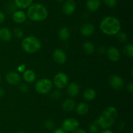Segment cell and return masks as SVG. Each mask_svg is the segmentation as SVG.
<instances>
[{"mask_svg": "<svg viewBox=\"0 0 133 133\" xmlns=\"http://www.w3.org/2000/svg\"><path fill=\"white\" fill-rule=\"evenodd\" d=\"M118 110L115 107L110 106L105 108L96 120L99 127L103 129H109L111 127L118 117Z\"/></svg>", "mask_w": 133, "mask_h": 133, "instance_id": "cell-1", "label": "cell"}, {"mask_svg": "<svg viewBox=\"0 0 133 133\" xmlns=\"http://www.w3.org/2000/svg\"><path fill=\"white\" fill-rule=\"evenodd\" d=\"M101 31L107 35H116L120 31L121 23L119 20L114 16L105 17L99 24Z\"/></svg>", "mask_w": 133, "mask_h": 133, "instance_id": "cell-2", "label": "cell"}, {"mask_svg": "<svg viewBox=\"0 0 133 133\" xmlns=\"http://www.w3.org/2000/svg\"><path fill=\"white\" fill-rule=\"evenodd\" d=\"M27 17L33 22H42L48 16V10L44 5L40 3L32 4L27 8Z\"/></svg>", "mask_w": 133, "mask_h": 133, "instance_id": "cell-3", "label": "cell"}, {"mask_svg": "<svg viewBox=\"0 0 133 133\" xmlns=\"http://www.w3.org/2000/svg\"><path fill=\"white\" fill-rule=\"evenodd\" d=\"M22 47L25 52L28 53H35L38 52L42 47L40 39L35 36H28L23 39Z\"/></svg>", "mask_w": 133, "mask_h": 133, "instance_id": "cell-4", "label": "cell"}, {"mask_svg": "<svg viewBox=\"0 0 133 133\" xmlns=\"http://www.w3.org/2000/svg\"><path fill=\"white\" fill-rule=\"evenodd\" d=\"M53 85V82L48 78H42L36 83L35 89L39 94L46 95L51 91Z\"/></svg>", "mask_w": 133, "mask_h": 133, "instance_id": "cell-5", "label": "cell"}, {"mask_svg": "<svg viewBox=\"0 0 133 133\" xmlns=\"http://www.w3.org/2000/svg\"><path fill=\"white\" fill-rule=\"evenodd\" d=\"M68 82L69 78L67 74L62 72H60L55 76L53 84H54V86L58 89H62L68 86Z\"/></svg>", "mask_w": 133, "mask_h": 133, "instance_id": "cell-6", "label": "cell"}, {"mask_svg": "<svg viewBox=\"0 0 133 133\" xmlns=\"http://www.w3.org/2000/svg\"><path fill=\"white\" fill-rule=\"evenodd\" d=\"M79 126V122L74 117H68L64 120L62 124V128L66 132H73Z\"/></svg>", "mask_w": 133, "mask_h": 133, "instance_id": "cell-7", "label": "cell"}, {"mask_svg": "<svg viewBox=\"0 0 133 133\" xmlns=\"http://www.w3.org/2000/svg\"><path fill=\"white\" fill-rule=\"evenodd\" d=\"M109 84L116 90H120L124 86V80L119 76L113 74L109 77Z\"/></svg>", "mask_w": 133, "mask_h": 133, "instance_id": "cell-8", "label": "cell"}, {"mask_svg": "<svg viewBox=\"0 0 133 133\" xmlns=\"http://www.w3.org/2000/svg\"><path fill=\"white\" fill-rule=\"evenodd\" d=\"M53 61L58 65H62L65 63L67 59V55L64 50L61 48L56 49L53 53Z\"/></svg>", "mask_w": 133, "mask_h": 133, "instance_id": "cell-9", "label": "cell"}, {"mask_svg": "<svg viewBox=\"0 0 133 133\" xmlns=\"http://www.w3.org/2000/svg\"><path fill=\"white\" fill-rule=\"evenodd\" d=\"M76 9V3L74 0H66L62 5V12L67 16L73 14Z\"/></svg>", "mask_w": 133, "mask_h": 133, "instance_id": "cell-10", "label": "cell"}, {"mask_svg": "<svg viewBox=\"0 0 133 133\" xmlns=\"http://www.w3.org/2000/svg\"><path fill=\"white\" fill-rule=\"evenodd\" d=\"M5 80L9 84L16 86L20 82L21 77L19 73H18L17 72L10 71L6 74Z\"/></svg>", "mask_w": 133, "mask_h": 133, "instance_id": "cell-11", "label": "cell"}, {"mask_svg": "<svg viewBox=\"0 0 133 133\" xmlns=\"http://www.w3.org/2000/svg\"><path fill=\"white\" fill-rule=\"evenodd\" d=\"M108 58L112 61L116 62L119 61L121 57V53L119 49L115 46H110L107 51Z\"/></svg>", "mask_w": 133, "mask_h": 133, "instance_id": "cell-12", "label": "cell"}, {"mask_svg": "<svg viewBox=\"0 0 133 133\" xmlns=\"http://www.w3.org/2000/svg\"><path fill=\"white\" fill-rule=\"evenodd\" d=\"M95 27L92 23H84L80 28V33L84 37H90L94 33Z\"/></svg>", "mask_w": 133, "mask_h": 133, "instance_id": "cell-13", "label": "cell"}, {"mask_svg": "<svg viewBox=\"0 0 133 133\" xmlns=\"http://www.w3.org/2000/svg\"><path fill=\"white\" fill-rule=\"evenodd\" d=\"M66 87H67L68 94L71 97H75V96H77L78 94L79 93L80 87L76 82H70Z\"/></svg>", "mask_w": 133, "mask_h": 133, "instance_id": "cell-14", "label": "cell"}, {"mask_svg": "<svg viewBox=\"0 0 133 133\" xmlns=\"http://www.w3.org/2000/svg\"><path fill=\"white\" fill-rule=\"evenodd\" d=\"M27 19V15L23 10H16L12 14V20L17 23H22L25 22Z\"/></svg>", "mask_w": 133, "mask_h": 133, "instance_id": "cell-15", "label": "cell"}, {"mask_svg": "<svg viewBox=\"0 0 133 133\" xmlns=\"http://www.w3.org/2000/svg\"><path fill=\"white\" fill-rule=\"evenodd\" d=\"M23 78L24 80L27 83H32L36 80V73L31 69H26L23 71Z\"/></svg>", "mask_w": 133, "mask_h": 133, "instance_id": "cell-16", "label": "cell"}, {"mask_svg": "<svg viewBox=\"0 0 133 133\" xmlns=\"http://www.w3.org/2000/svg\"><path fill=\"white\" fill-rule=\"evenodd\" d=\"M12 38V33L7 27L0 29V39L3 42H9Z\"/></svg>", "mask_w": 133, "mask_h": 133, "instance_id": "cell-17", "label": "cell"}, {"mask_svg": "<svg viewBox=\"0 0 133 133\" xmlns=\"http://www.w3.org/2000/svg\"><path fill=\"white\" fill-rule=\"evenodd\" d=\"M101 0H87L86 6L90 11L94 12L98 10L101 6Z\"/></svg>", "mask_w": 133, "mask_h": 133, "instance_id": "cell-18", "label": "cell"}, {"mask_svg": "<svg viewBox=\"0 0 133 133\" xmlns=\"http://www.w3.org/2000/svg\"><path fill=\"white\" fill-rule=\"evenodd\" d=\"M76 106L75 101L72 99H68L62 103V108L66 112H71Z\"/></svg>", "mask_w": 133, "mask_h": 133, "instance_id": "cell-19", "label": "cell"}, {"mask_svg": "<svg viewBox=\"0 0 133 133\" xmlns=\"http://www.w3.org/2000/svg\"><path fill=\"white\" fill-rule=\"evenodd\" d=\"M71 35V32L68 27H63L59 29L58 32V38L61 40H67Z\"/></svg>", "mask_w": 133, "mask_h": 133, "instance_id": "cell-20", "label": "cell"}, {"mask_svg": "<svg viewBox=\"0 0 133 133\" xmlns=\"http://www.w3.org/2000/svg\"><path fill=\"white\" fill-rule=\"evenodd\" d=\"M89 110V107L87 103L82 102L78 104V105L76 107V111L77 113L79 115V116H84V115L87 114Z\"/></svg>", "mask_w": 133, "mask_h": 133, "instance_id": "cell-21", "label": "cell"}, {"mask_svg": "<svg viewBox=\"0 0 133 133\" xmlns=\"http://www.w3.org/2000/svg\"><path fill=\"white\" fill-rule=\"evenodd\" d=\"M83 96L86 100L90 101L96 97V92L94 89L88 88L83 93Z\"/></svg>", "mask_w": 133, "mask_h": 133, "instance_id": "cell-22", "label": "cell"}, {"mask_svg": "<svg viewBox=\"0 0 133 133\" xmlns=\"http://www.w3.org/2000/svg\"><path fill=\"white\" fill-rule=\"evenodd\" d=\"M33 0H14V3L19 9H27L32 4Z\"/></svg>", "mask_w": 133, "mask_h": 133, "instance_id": "cell-23", "label": "cell"}, {"mask_svg": "<svg viewBox=\"0 0 133 133\" xmlns=\"http://www.w3.org/2000/svg\"><path fill=\"white\" fill-rule=\"evenodd\" d=\"M84 52L87 54H92L95 52V45L93 43L90 41H87L84 43L83 45Z\"/></svg>", "mask_w": 133, "mask_h": 133, "instance_id": "cell-24", "label": "cell"}, {"mask_svg": "<svg viewBox=\"0 0 133 133\" xmlns=\"http://www.w3.org/2000/svg\"><path fill=\"white\" fill-rule=\"evenodd\" d=\"M99 128V126L96 120L91 123L89 125V130L91 133H98Z\"/></svg>", "mask_w": 133, "mask_h": 133, "instance_id": "cell-25", "label": "cell"}, {"mask_svg": "<svg viewBox=\"0 0 133 133\" xmlns=\"http://www.w3.org/2000/svg\"><path fill=\"white\" fill-rule=\"evenodd\" d=\"M124 53L129 57L132 58L133 57V44H128L125 46L124 48Z\"/></svg>", "mask_w": 133, "mask_h": 133, "instance_id": "cell-26", "label": "cell"}, {"mask_svg": "<svg viewBox=\"0 0 133 133\" xmlns=\"http://www.w3.org/2000/svg\"><path fill=\"white\" fill-rule=\"evenodd\" d=\"M117 39H118V40H119L120 43H125V42L127 41L128 37H127V35L125 33L120 32V31H119V32L117 34Z\"/></svg>", "mask_w": 133, "mask_h": 133, "instance_id": "cell-27", "label": "cell"}, {"mask_svg": "<svg viewBox=\"0 0 133 133\" xmlns=\"http://www.w3.org/2000/svg\"><path fill=\"white\" fill-rule=\"evenodd\" d=\"M103 3L109 8L115 7L118 3L117 0H103Z\"/></svg>", "mask_w": 133, "mask_h": 133, "instance_id": "cell-28", "label": "cell"}, {"mask_svg": "<svg viewBox=\"0 0 133 133\" xmlns=\"http://www.w3.org/2000/svg\"><path fill=\"white\" fill-rule=\"evenodd\" d=\"M44 126L48 130H51V129H54L55 126V123L51 119H48L44 122Z\"/></svg>", "mask_w": 133, "mask_h": 133, "instance_id": "cell-29", "label": "cell"}, {"mask_svg": "<svg viewBox=\"0 0 133 133\" xmlns=\"http://www.w3.org/2000/svg\"><path fill=\"white\" fill-rule=\"evenodd\" d=\"M14 33L15 35V36L17 38H22L23 37V30L22 29L19 27H16V28L14 29Z\"/></svg>", "mask_w": 133, "mask_h": 133, "instance_id": "cell-30", "label": "cell"}, {"mask_svg": "<svg viewBox=\"0 0 133 133\" xmlns=\"http://www.w3.org/2000/svg\"><path fill=\"white\" fill-rule=\"evenodd\" d=\"M61 96V93L58 90H56L54 91L53 93H51V94L50 95L51 98L52 99H54V100H57L60 98V96Z\"/></svg>", "mask_w": 133, "mask_h": 133, "instance_id": "cell-31", "label": "cell"}, {"mask_svg": "<svg viewBox=\"0 0 133 133\" xmlns=\"http://www.w3.org/2000/svg\"><path fill=\"white\" fill-rule=\"evenodd\" d=\"M19 90L23 93H27L28 91V86L26 84H22L19 86Z\"/></svg>", "mask_w": 133, "mask_h": 133, "instance_id": "cell-32", "label": "cell"}, {"mask_svg": "<svg viewBox=\"0 0 133 133\" xmlns=\"http://www.w3.org/2000/svg\"><path fill=\"white\" fill-rule=\"evenodd\" d=\"M5 14L2 11H0V24L3 23L5 20Z\"/></svg>", "mask_w": 133, "mask_h": 133, "instance_id": "cell-33", "label": "cell"}, {"mask_svg": "<svg viewBox=\"0 0 133 133\" xmlns=\"http://www.w3.org/2000/svg\"><path fill=\"white\" fill-rule=\"evenodd\" d=\"M127 91H129L131 93H132L133 92V83L132 82H130V83H128L127 86Z\"/></svg>", "mask_w": 133, "mask_h": 133, "instance_id": "cell-34", "label": "cell"}, {"mask_svg": "<svg viewBox=\"0 0 133 133\" xmlns=\"http://www.w3.org/2000/svg\"><path fill=\"white\" fill-rule=\"evenodd\" d=\"M53 133H67L62 128H57L53 130Z\"/></svg>", "mask_w": 133, "mask_h": 133, "instance_id": "cell-35", "label": "cell"}, {"mask_svg": "<svg viewBox=\"0 0 133 133\" xmlns=\"http://www.w3.org/2000/svg\"><path fill=\"white\" fill-rule=\"evenodd\" d=\"M25 70V65L24 64H22V65L18 66V70L19 72H23Z\"/></svg>", "mask_w": 133, "mask_h": 133, "instance_id": "cell-36", "label": "cell"}, {"mask_svg": "<svg viewBox=\"0 0 133 133\" xmlns=\"http://www.w3.org/2000/svg\"><path fill=\"white\" fill-rule=\"evenodd\" d=\"M71 133H87L84 129H77L76 130H75L74 131L71 132Z\"/></svg>", "mask_w": 133, "mask_h": 133, "instance_id": "cell-37", "label": "cell"}, {"mask_svg": "<svg viewBox=\"0 0 133 133\" xmlns=\"http://www.w3.org/2000/svg\"><path fill=\"white\" fill-rule=\"evenodd\" d=\"M99 133H114L112 130H109V129H103L102 131L100 132Z\"/></svg>", "mask_w": 133, "mask_h": 133, "instance_id": "cell-38", "label": "cell"}, {"mask_svg": "<svg viewBox=\"0 0 133 133\" xmlns=\"http://www.w3.org/2000/svg\"><path fill=\"white\" fill-rule=\"evenodd\" d=\"M5 90H4L3 88H1V87H0V97H3V96L5 95Z\"/></svg>", "mask_w": 133, "mask_h": 133, "instance_id": "cell-39", "label": "cell"}, {"mask_svg": "<svg viewBox=\"0 0 133 133\" xmlns=\"http://www.w3.org/2000/svg\"><path fill=\"white\" fill-rule=\"evenodd\" d=\"M56 1H57L58 3H62L63 1H64L65 0H56Z\"/></svg>", "mask_w": 133, "mask_h": 133, "instance_id": "cell-40", "label": "cell"}, {"mask_svg": "<svg viewBox=\"0 0 133 133\" xmlns=\"http://www.w3.org/2000/svg\"><path fill=\"white\" fill-rule=\"evenodd\" d=\"M17 133H26L25 132L23 131V130H19V131H18V132Z\"/></svg>", "mask_w": 133, "mask_h": 133, "instance_id": "cell-41", "label": "cell"}, {"mask_svg": "<svg viewBox=\"0 0 133 133\" xmlns=\"http://www.w3.org/2000/svg\"><path fill=\"white\" fill-rule=\"evenodd\" d=\"M1 75H0V83H1Z\"/></svg>", "mask_w": 133, "mask_h": 133, "instance_id": "cell-42", "label": "cell"}, {"mask_svg": "<svg viewBox=\"0 0 133 133\" xmlns=\"http://www.w3.org/2000/svg\"><path fill=\"white\" fill-rule=\"evenodd\" d=\"M0 133H1V131H0Z\"/></svg>", "mask_w": 133, "mask_h": 133, "instance_id": "cell-43", "label": "cell"}]
</instances>
